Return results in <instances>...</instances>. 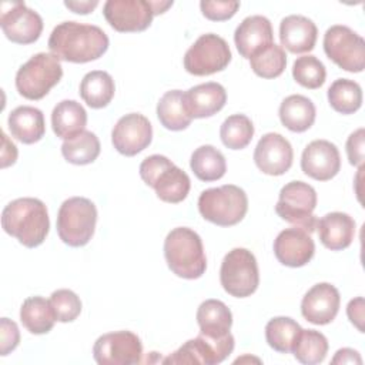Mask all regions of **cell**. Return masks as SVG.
<instances>
[{
  "label": "cell",
  "mask_w": 365,
  "mask_h": 365,
  "mask_svg": "<svg viewBox=\"0 0 365 365\" xmlns=\"http://www.w3.org/2000/svg\"><path fill=\"white\" fill-rule=\"evenodd\" d=\"M364 141H365V130H355L346 140V155L349 164L352 165H364Z\"/></svg>",
  "instance_id": "43"
},
{
  "label": "cell",
  "mask_w": 365,
  "mask_h": 365,
  "mask_svg": "<svg viewBox=\"0 0 365 365\" xmlns=\"http://www.w3.org/2000/svg\"><path fill=\"white\" fill-rule=\"evenodd\" d=\"M87 113L76 100L57 103L51 113V127L58 138L71 140L86 130Z\"/></svg>",
  "instance_id": "27"
},
{
  "label": "cell",
  "mask_w": 365,
  "mask_h": 365,
  "mask_svg": "<svg viewBox=\"0 0 365 365\" xmlns=\"http://www.w3.org/2000/svg\"><path fill=\"white\" fill-rule=\"evenodd\" d=\"M151 123L140 113L123 115L111 131V143L114 148L125 157L137 155L151 144Z\"/></svg>",
  "instance_id": "16"
},
{
  "label": "cell",
  "mask_w": 365,
  "mask_h": 365,
  "mask_svg": "<svg viewBox=\"0 0 365 365\" xmlns=\"http://www.w3.org/2000/svg\"><path fill=\"white\" fill-rule=\"evenodd\" d=\"M190 167L194 175L201 181H217L227 171L224 154L214 145H201L194 150L190 160Z\"/></svg>",
  "instance_id": "32"
},
{
  "label": "cell",
  "mask_w": 365,
  "mask_h": 365,
  "mask_svg": "<svg viewBox=\"0 0 365 365\" xmlns=\"http://www.w3.org/2000/svg\"><path fill=\"white\" fill-rule=\"evenodd\" d=\"M339 291L329 282L315 284L301 301L302 317L314 325H327L332 322L339 311Z\"/></svg>",
  "instance_id": "19"
},
{
  "label": "cell",
  "mask_w": 365,
  "mask_h": 365,
  "mask_svg": "<svg viewBox=\"0 0 365 365\" xmlns=\"http://www.w3.org/2000/svg\"><path fill=\"white\" fill-rule=\"evenodd\" d=\"M324 51L338 67L349 73L365 68V41L348 26H331L324 34Z\"/></svg>",
  "instance_id": "10"
},
{
  "label": "cell",
  "mask_w": 365,
  "mask_h": 365,
  "mask_svg": "<svg viewBox=\"0 0 365 365\" xmlns=\"http://www.w3.org/2000/svg\"><path fill=\"white\" fill-rule=\"evenodd\" d=\"M61 77L60 60L51 53H37L17 70L16 88L27 100H41Z\"/></svg>",
  "instance_id": "7"
},
{
  "label": "cell",
  "mask_w": 365,
  "mask_h": 365,
  "mask_svg": "<svg viewBox=\"0 0 365 365\" xmlns=\"http://www.w3.org/2000/svg\"><path fill=\"white\" fill-rule=\"evenodd\" d=\"M97 208L86 197L66 200L57 212V232L60 240L70 247H84L94 235Z\"/></svg>",
  "instance_id": "6"
},
{
  "label": "cell",
  "mask_w": 365,
  "mask_h": 365,
  "mask_svg": "<svg viewBox=\"0 0 365 365\" xmlns=\"http://www.w3.org/2000/svg\"><path fill=\"white\" fill-rule=\"evenodd\" d=\"M115 93L113 77L103 70H93L87 73L80 83V96L83 101L91 108L107 107Z\"/></svg>",
  "instance_id": "29"
},
{
  "label": "cell",
  "mask_w": 365,
  "mask_h": 365,
  "mask_svg": "<svg viewBox=\"0 0 365 365\" xmlns=\"http://www.w3.org/2000/svg\"><path fill=\"white\" fill-rule=\"evenodd\" d=\"M272 26L265 16H250L245 17L234 33V41L238 53L244 58H251L254 53L274 43Z\"/></svg>",
  "instance_id": "21"
},
{
  "label": "cell",
  "mask_w": 365,
  "mask_h": 365,
  "mask_svg": "<svg viewBox=\"0 0 365 365\" xmlns=\"http://www.w3.org/2000/svg\"><path fill=\"white\" fill-rule=\"evenodd\" d=\"M231 57L228 43L214 33H207L185 51L184 68L192 76H211L225 70Z\"/></svg>",
  "instance_id": "11"
},
{
  "label": "cell",
  "mask_w": 365,
  "mask_h": 365,
  "mask_svg": "<svg viewBox=\"0 0 365 365\" xmlns=\"http://www.w3.org/2000/svg\"><path fill=\"white\" fill-rule=\"evenodd\" d=\"M0 352L4 356L17 348L20 342V331L17 324L9 318L0 319Z\"/></svg>",
  "instance_id": "42"
},
{
  "label": "cell",
  "mask_w": 365,
  "mask_h": 365,
  "mask_svg": "<svg viewBox=\"0 0 365 365\" xmlns=\"http://www.w3.org/2000/svg\"><path fill=\"white\" fill-rule=\"evenodd\" d=\"M329 106L341 114H354L362 106V88L349 78H338L328 88Z\"/></svg>",
  "instance_id": "34"
},
{
  "label": "cell",
  "mask_w": 365,
  "mask_h": 365,
  "mask_svg": "<svg viewBox=\"0 0 365 365\" xmlns=\"http://www.w3.org/2000/svg\"><path fill=\"white\" fill-rule=\"evenodd\" d=\"M301 331V325L292 318L275 317L265 325V339L274 351L288 354L292 351V346L297 342Z\"/></svg>",
  "instance_id": "33"
},
{
  "label": "cell",
  "mask_w": 365,
  "mask_h": 365,
  "mask_svg": "<svg viewBox=\"0 0 365 365\" xmlns=\"http://www.w3.org/2000/svg\"><path fill=\"white\" fill-rule=\"evenodd\" d=\"M234 349V336L228 334L221 339L198 335L184 342L175 352L163 359L164 364L215 365L222 362Z\"/></svg>",
  "instance_id": "14"
},
{
  "label": "cell",
  "mask_w": 365,
  "mask_h": 365,
  "mask_svg": "<svg viewBox=\"0 0 365 365\" xmlns=\"http://www.w3.org/2000/svg\"><path fill=\"white\" fill-rule=\"evenodd\" d=\"M322 245L331 251H342L352 244L355 237V221L346 212H328L317 222Z\"/></svg>",
  "instance_id": "24"
},
{
  "label": "cell",
  "mask_w": 365,
  "mask_h": 365,
  "mask_svg": "<svg viewBox=\"0 0 365 365\" xmlns=\"http://www.w3.org/2000/svg\"><path fill=\"white\" fill-rule=\"evenodd\" d=\"M0 26L4 36L16 44H31L43 31L41 16L23 1H4L0 7Z\"/></svg>",
  "instance_id": "13"
},
{
  "label": "cell",
  "mask_w": 365,
  "mask_h": 365,
  "mask_svg": "<svg viewBox=\"0 0 365 365\" xmlns=\"http://www.w3.org/2000/svg\"><path fill=\"white\" fill-rule=\"evenodd\" d=\"M1 227L21 245L36 248L44 242L50 230L47 207L38 198H16L3 208Z\"/></svg>",
  "instance_id": "2"
},
{
  "label": "cell",
  "mask_w": 365,
  "mask_h": 365,
  "mask_svg": "<svg viewBox=\"0 0 365 365\" xmlns=\"http://www.w3.org/2000/svg\"><path fill=\"white\" fill-rule=\"evenodd\" d=\"M164 257L173 274L184 279H197L207 269L201 237L188 227H177L167 234Z\"/></svg>",
  "instance_id": "3"
},
{
  "label": "cell",
  "mask_w": 365,
  "mask_h": 365,
  "mask_svg": "<svg viewBox=\"0 0 365 365\" xmlns=\"http://www.w3.org/2000/svg\"><path fill=\"white\" fill-rule=\"evenodd\" d=\"M332 364H362V358L359 356L358 351L351 348H342L335 352V356L331 361Z\"/></svg>",
  "instance_id": "45"
},
{
  "label": "cell",
  "mask_w": 365,
  "mask_h": 365,
  "mask_svg": "<svg viewBox=\"0 0 365 365\" xmlns=\"http://www.w3.org/2000/svg\"><path fill=\"white\" fill-rule=\"evenodd\" d=\"M1 137H3V150H1V158H4L6 155H7V153H9V155H10V163L11 164H14L16 163V158H17V147L9 140V137L3 133L1 134Z\"/></svg>",
  "instance_id": "47"
},
{
  "label": "cell",
  "mask_w": 365,
  "mask_h": 365,
  "mask_svg": "<svg viewBox=\"0 0 365 365\" xmlns=\"http://www.w3.org/2000/svg\"><path fill=\"white\" fill-rule=\"evenodd\" d=\"M93 356L98 365H134L141 362L143 344L131 331H114L97 338Z\"/></svg>",
  "instance_id": "12"
},
{
  "label": "cell",
  "mask_w": 365,
  "mask_h": 365,
  "mask_svg": "<svg viewBox=\"0 0 365 365\" xmlns=\"http://www.w3.org/2000/svg\"><path fill=\"white\" fill-rule=\"evenodd\" d=\"M140 177L148 187L154 188L161 201L170 204L185 200L191 188L188 174L161 154H153L143 160Z\"/></svg>",
  "instance_id": "4"
},
{
  "label": "cell",
  "mask_w": 365,
  "mask_h": 365,
  "mask_svg": "<svg viewBox=\"0 0 365 365\" xmlns=\"http://www.w3.org/2000/svg\"><path fill=\"white\" fill-rule=\"evenodd\" d=\"M197 322L201 335L210 339H221L231 334L232 314L222 301L205 299L197 309Z\"/></svg>",
  "instance_id": "26"
},
{
  "label": "cell",
  "mask_w": 365,
  "mask_h": 365,
  "mask_svg": "<svg viewBox=\"0 0 365 365\" xmlns=\"http://www.w3.org/2000/svg\"><path fill=\"white\" fill-rule=\"evenodd\" d=\"M107 34L94 24L63 21L48 37V50L58 60L68 63H88L100 58L108 48Z\"/></svg>",
  "instance_id": "1"
},
{
  "label": "cell",
  "mask_w": 365,
  "mask_h": 365,
  "mask_svg": "<svg viewBox=\"0 0 365 365\" xmlns=\"http://www.w3.org/2000/svg\"><path fill=\"white\" fill-rule=\"evenodd\" d=\"M202 16L211 21H225L234 17L240 9V1H208L200 3Z\"/></svg>",
  "instance_id": "41"
},
{
  "label": "cell",
  "mask_w": 365,
  "mask_h": 365,
  "mask_svg": "<svg viewBox=\"0 0 365 365\" xmlns=\"http://www.w3.org/2000/svg\"><path fill=\"white\" fill-rule=\"evenodd\" d=\"M198 211L204 220L218 227H232L245 217L248 197L234 184L208 188L198 197Z\"/></svg>",
  "instance_id": "5"
},
{
  "label": "cell",
  "mask_w": 365,
  "mask_h": 365,
  "mask_svg": "<svg viewBox=\"0 0 365 365\" xmlns=\"http://www.w3.org/2000/svg\"><path fill=\"white\" fill-rule=\"evenodd\" d=\"M20 321L30 334L41 335L50 332L56 322L50 299L38 295L24 299L20 308Z\"/></svg>",
  "instance_id": "30"
},
{
  "label": "cell",
  "mask_w": 365,
  "mask_h": 365,
  "mask_svg": "<svg viewBox=\"0 0 365 365\" xmlns=\"http://www.w3.org/2000/svg\"><path fill=\"white\" fill-rule=\"evenodd\" d=\"M346 314L349 321L358 328V331L364 332V298L362 297H358L348 302Z\"/></svg>",
  "instance_id": "44"
},
{
  "label": "cell",
  "mask_w": 365,
  "mask_h": 365,
  "mask_svg": "<svg viewBox=\"0 0 365 365\" xmlns=\"http://www.w3.org/2000/svg\"><path fill=\"white\" fill-rule=\"evenodd\" d=\"M274 254L282 265L299 268L312 259L315 254V244L309 232L291 227L282 230L277 235L274 241Z\"/></svg>",
  "instance_id": "20"
},
{
  "label": "cell",
  "mask_w": 365,
  "mask_h": 365,
  "mask_svg": "<svg viewBox=\"0 0 365 365\" xmlns=\"http://www.w3.org/2000/svg\"><path fill=\"white\" fill-rule=\"evenodd\" d=\"M100 150L98 137L87 130L71 140H66L61 145V154L66 161L76 165L91 164L100 155Z\"/></svg>",
  "instance_id": "35"
},
{
  "label": "cell",
  "mask_w": 365,
  "mask_h": 365,
  "mask_svg": "<svg viewBox=\"0 0 365 365\" xmlns=\"http://www.w3.org/2000/svg\"><path fill=\"white\" fill-rule=\"evenodd\" d=\"M107 23L120 33H137L150 27L155 16L147 0H107L103 7Z\"/></svg>",
  "instance_id": "15"
},
{
  "label": "cell",
  "mask_w": 365,
  "mask_h": 365,
  "mask_svg": "<svg viewBox=\"0 0 365 365\" xmlns=\"http://www.w3.org/2000/svg\"><path fill=\"white\" fill-rule=\"evenodd\" d=\"M10 134L23 144L40 141L46 133L44 114L31 106L16 107L7 118Z\"/></svg>",
  "instance_id": "25"
},
{
  "label": "cell",
  "mask_w": 365,
  "mask_h": 365,
  "mask_svg": "<svg viewBox=\"0 0 365 365\" xmlns=\"http://www.w3.org/2000/svg\"><path fill=\"white\" fill-rule=\"evenodd\" d=\"M318 29L315 23L301 14H291L281 20L279 40L281 44L294 54L308 53L315 47Z\"/></svg>",
  "instance_id": "23"
},
{
  "label": "cell",
  "mask_w": 365,
  "mask_h": 365,
  "mask_svg": "<svg viewBox=\"0 0 365 365\" xmlns=\"http://www.w3.org/2000/svg\"><path fill=\"white\" fill-rule=\"evenodd\" d=\"M250 64L257 76L262 78H277L285 70L287 54L281 46L271 43L254 53L250 58Z\"/></svg>",
  "instance_id": "37"
},
{
  "label": "cell",
  "mask_w": 365,
  "mask_h": 365,
  "mask_svg": "<svg viewBox=\"0 0 365 365\" xmlns=\"http://www.w3.org/2000/svg\"><path fill=\"white\" fill-rule=\"evenodd\" d=\"M220 282L227 294L235 298L252 295L259 285L255 255L247 248H232L221 262Z\"/></svg>",
  "instance_id": "9"
},
{
  "label": "cell",
  "mask_w": 365,
  "mask_h": 365,
  "mask_svg": "<svg viewBox=\"0 0 365 365\" xmlns=\"http://www.w3.org/2000/svg\"><path fill=\"white\" fill-rule=\"evenodd\" d=\"M292 160V145L278 133L264 134L254 150L255 165L259 171L268 175L285 174L291 168Z\"/></svg>",
  "instance_id": "17"
},
{
  "label": "cell",
  "mask_w": 365,
  "mask_h": 365,
  "mask_svg": "<svg viewBox=\"0 0 365 365\" xmlns=\"http://www.w3.org/2000/svg\"><path fill=\"white\" fill-rule=\"evenodd\" d=\"M301 170L317 181H328L341 170V155L336 145L328 140H314L302 151Z\"/></svg>",
  "instance_id": "18"
},
{
  "label": "cell",
  "mask_w": 365,
  "mask_h": 365,
  "mask_svg": "<svg viewBox=\"0 0 365 365\" xmlns=\"http://www.w3.org/2000/svg\"><path fill=\"white\" fill-rule=\"evenodd\" d=\"M227 103L225 88L215 81L202 83L184 91V104L192 118H205L217 114Z\"/></svg>",
  "instance_id": "22"
},
{
  "label": "cell",
  "mask_w": 365,
  "mask_h": 365,
  "mask_svg": "<svg viewBox=\"0 0 365 365\" xmlns=\"http://www.w3.org/2000/svg\"><path fill=\"white\" fill-rule=\"evenodd\" d=\"M291 352L301 364L317 365L327 356L328 339L319 331L302 329Z\"/></svg>",
  "instance_id": "36"
},
{
  "label": "cell",
  "mask_w": 365,
  "mask_h": 365,
  "mask_svg": "<svg viewBox=\"0 0 365 365\" xmlns=\"http://www.w3.org/2000/svg\"><path fill=\"white\" fill-rule=\"evenodd\" d=\"M254 135L252 121L245 114H232L224 120L220 128L222 144L230 150L245 148Z\"/></svg>",
  "instance_id": "38"
},
{
  "label": "cell",
  "mask_w": 365,
  "mask_h": 365,
  "mask_svg": "<svg viewBox=\"0 0 365 365\" xmlns=\"http://www.w3.org/2000/svg\"><path fill=\"white\" fill-rule=\"evenodd\" d=\"M64 6L67 9H70L73 13H77V14H88L91 13L97 6H98V1L97 0H84V1H78V0H74V1H64Z\"/></svg>",
  "instance_id": "46"
},
{
  "label": "cell",
  "mask_w": 365,
  "mask_h": 365,
  "mask_svg": "<svg viewBox=\"0 0 365 365\" xmlns=\"http://www.w3.org/2000/svg\"><path fill=\"white\" fill-rule=\"evenodd\" d=\"M317 191L312 185L304 181H289L279 191V198L275 205V212L279 218L289 222L292 227L312 232L317 228Z\"/></svg>",
  "instance_id": "8"
},
{
  "label": "cell",
  "mask_w": 365,
  "mask_h": 365,
  "mask_svg": "<svg viewBox=\"0 0 365 365\" xmlns=\"http://www.w3.org/2000/svg\"><path fill=\"white\" fill-rule=\"evenodd\" d=\"M157 117L163 127L171 131L185 130L192 117L188 114L184 104V91L170 90L163 94L157 104Z\"/></svg>",
  "instance_id": "31"
},
{
  "label": "cell",
  "mask_w": 365,
  "mask_h": 365,
  "mask_svg": "<svg viewBox=\"0 0 365 365\" xmlns=\"http://www.w3.org/2000/svg\"><path fill=\"white\" fill-rule=\"evenodd\" d=\"M294 80L309 90L319 88L327 78V70L324 63L315 56H302L294 61L292 66Z\"/></svg>",
  "instance_id": "39"
},
{
  "label": "cell",
  "mask_w": 365,
  "mask_h": 365,
  "mask_svg": "<svg viewBox=\"0 0 365 365\" xmlns=\"http://www.w3.org/2000/svg\"><path fill=\"white\" fill-rule=\"evenodd\" d=\"M50 304L58 322H71L81 312L80 297L71 289H57L50 295Z\"/></svg>",
  "instance_id": "40"
},
{
  "label": "cell",
  "mask_w": 365,
  "mask_h": 365,
  "mask_svg": "<svg viewBox=\"0 0 365 365\" xmlns=\"http://www.w3.org/2000/svg\"><path fill=\"white\" fill-rule=\"evenodd\" d=\"M278 114L282 125L289 131L304 133L314 124L317 110L308 97L291 94L282 100Z\"/></svg>",
  "instance_id": "28"
}]
</instances>
